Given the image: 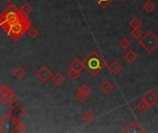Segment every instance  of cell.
Masks as SVG:
<instances>
[{
  "mask_svg": "<svg viewBox=\"0 0 158 133\" xmlns=\"http://www.w3.org/2000/svg\"><path fill=\"white\" fill-rule=\"evenodd\" d=\"M143 8L144 11H146L147 13H152V12L155 10V8H156V5H155V3H153L152 1L148 0V1H146V2L143 5Z\"/></svg>",
  "mask_w": 158,
  "mask_h": 133,
  "instance_id": "obj_23",
  "label": "cell"
},
{
  "mask_svg": "<svg viewBox=\"0 0 158 133\" xmlns=\"http://www.w3.org/2000/svg\"><path fill=\"white\" fill-rule=\"evenodd\" d=\"M67 76L69 79H70L73 81H76L81 77V71H78L72 68H69L67 71Z\"/></svg>",
  "mask_w": 158,
  "mask_h": 133,
  "instance_id": "obj_14",
  "label": "cell"
},
{
  "mask_svg": "<svg viewBox=\"0 0 158 133\" xmlns=\"http://www.w3.org/2000/svg\"><path fill=\"white\" fill-rule=\"evenodd\" d=\"M143 35V32L142 31V30L139 29H132V31H131V36L134 39V40H140Z\"/></svg>",
  "mask_w": 158,
  "mask_h": 133,
  "instance_id": "obj_25",
  "label": "cell"
},
{
  "mask_svg": "<svg viewBox=\"0 0 158 133\" xmlns=\"http://www.w3.org/2000/svg\"><path fill=\"white\" fill-rule=\"evenodd\" d=\"M113 88H114V86H113V84H112L109 81H103V82L101 83V85H100V90H101L102 93L105 94H110V93L112 92Z\"/></svg>",
  "mask_w": 158,
  "mask_h": 133,
  "instance_id": "obj_12",
  "label": "cell"
},
{
  "mask_svg": "<svg viewBox=\"0 0 158 133\" xmlns=\"http://www.w3.org/2000/svg\"><path fill=\"white\" fill-rule=\"evenodd\" d=\"M108 69L110 70V72L114 75H117L118 74V72L122 69V66L121 64L119 63L118 60L115 59L114 61H112L109 65H108Z\"/></svg>",
  "mask_w": 158,
  "mask_h": 133,
  "instance_id": "obj_11",
  "label": "cell"
},
{
  "mask_svg": "<svg viewBox=\"0 0 158 133\" xmlns=\"http://www.w3.org/2000/svg\"><path fill=\"white\" fill-rule=\"evenodd\" d=\"M69 68H72V69H76L78 71H81L84 69V65H83V62L82 61H81L78 58H75V59H73L70 62Z\"/></svg>",
  "mask_w": 158,
  "mask_h": 133,
  "instance_id": "obj_16",
  "label": "cell"
},
{
  "mask_svg": "<svg viewBox=\"0 0 158 133\" xmlns=\"http://www.w3.org/2000/svg\"><path fill=\"white\" fill-rule=\"evenodd\" d=\"M139 44L148 54H152L158 47V37L152 31H148L139 40Z\"/></svg>",
  "mask_w": 158,
  "mask_h": 133,
  "instance_id": "obj_4",
  "label": "cell"
},
{
  "mask_svg": "<svg viewBox=\"0 0 158 133\" xmlns=\"http://www.w3.org/2000/svg\"><path fill=\"white\" fill-rule=\"evenodd\" d=\"M52 81L56 85L60 86L65 82V77L61 73H56L52 76Z\"/></svg>",
  "mask_w": 158,
  "mask_h": 133,
  "instance_id": "obj_17",
  "label": "cell"
},
{
  "mask_svg": "<svg viewBox=\"0 0 158 133\" xmlns=\"http://www.w3.org/2000/svg\"><path fill=\"white\" fill-rule=\"evenodd\" d=\"M124 133H143L146 132V131L141 126V124L138 121H132L131 124L127 126V128L123 131Z\"/></svg>",
  "mask_w": 158,
  "mask_h": 133,
  "instance_id": "obj_9",
  "label": "cell"
},
{
  "mask_svg": "<svg viewBox=\"0 0 158 133\" xmlns=\"http://www.w3.org/2000/svg\"><path fill=\"white\" fill-rule=\"evenodd\" d=\"M22 15L20 9L14 4L8 5L0 14V27L5 31L10 24L18 20Z\"/></svg>",
  "mask_w": 158,
  "mask_h": 133,
  "instance_id": "obj_3",
  "label": "cell"
},
{
  "mask_svg": "<svg viewBox=\"0 0 158 133\" xmlns=\"http://www.w3.org/2000/svg\"><path fill=\"white\" fill-rule=\"evenodd\" d=\"M118 44H119V46H120L122 49H125V50H126V49H129V47L131 46V41H130L128 38H123L122 40L119 41Z\"/></svg>",
  "mask_w": 158,
  "mask_h": 133,
  "instance_id": "obj_27",
  "label": "cell"
},
{
  "mask_svg": "<svg viewBox=\"0 0 158 133\" xmlns=\"http://www.w3.org/2000/svg\"><path fill=\"white\" fill-rule=\"evenodd\" d=\"M19 99V96L11 89L6 86L0 87V103L2 105L14 104Z\"/></svg>",
  "mask_w": 158,
  "mask_h": 133,
  "instance_id": "obj_5",
  "label": "cell"
},
{
  "mask_svg": "<svg viewBox=\"0 0 158 133\" xmlns=\"http://www.w3.org/2000/svg\"><path fill=\"white\" fill-rule=\"evenodd\" d=\"M124 58H125V60H126L128 63L132 64V63H134V62H136V61H137V59H138V56H137V54H136L134 51L131 50V51H128V52L125 54Z\"/></svg>",
  "mask_w": 158,
  "mask_h": 133,
  "instance_id": "obj_13",
  "label": "cell"
},
{
  "mask_svg": "<svg viewBox=\"0 0 158 133\" xmlns=\"http://www.w3.org/2000/svg\"><path fill=\"white\" fill-rule=\"evenodd\" d=\"M129 25L132 28V29H139L143 26V22L141 21V19L137 17H134L131 19V21L129 22Z\"/></svg>",
  "mask_w": 158,
  "mask_h": 133,
  "instance_id": "obj_21",
  "label": "cell"
},
{
  "mask_svg": "<svg viewBox=\"0 0 158 133\" xmlns=\"http://www.w3.org/2000/svg\"><path fill=\"white\" fill-rule=\"evenodd\" d=\"M19 9H20V11L22 12V14H24L25 16H29V15L32 12V10H33L32 6H31L29 3H24V4L19 7Z\"/></svg>",
  "mask_w": 158,
  "mask_h": 133,
  "instance_id": "obj_20",
  "label": "cell"
},
{
  "mask_svg": "<svg viewBox=\"0 0 158 133\" xmlns=\"http://www.w3.org/2000/svg\"><path fill=\"white\" fill-rule=\"evenodd\" d=\"M142 99L146 101L148 104H150L151 106L155 105L156 102H158V95L156 94H155L153 91H148L146 92L143 96H142Z\"/></svg>",
  "mask_w": 158,
  "mask_h": 133,
  "instance_id": "obj_10",
  "label": "cell"
},
{
  "mask_svg": "<svg viewBox=\"0 0 158 133\" xmlns=\"http://www.w3.org/2000/svg\"><path fill=\"white\" fill-rule=\"evenodd\" d=\"M26 115V110L18 103H14V105L12 106V107L8 110L6 116L14 122H18L19 120H21L23 118V117H25Z\"/></svg>",
  "mask_w": 158,
  "mask_h": 133,
  "instance_id": "obj_6",
  "label": "cell"
},
{
  "mask_svg": "<svg viewBox=\"0 0 158 133\" xmlns=\"http://www.w3.org/2000/svg\"><path fill=\"white\" fill-rule=\"evenodd\" d=\"M27 34L30 38L31 39H35L38 35H39V31L36 29V28H33V27H30L29 30L27 31Z\"/></svg>",
  "mask_w": 158,
  "mask_h": 133,
  "instance_id": "obj_26",
  "label": "cell"
},
{
  "mask_svg": "<svg viewBox=\"0 0 158 133\" xmlns=\"http://www.w3.org/2000/svg\"><path fill=\"white\" fill-rule=\"evenodd\" d=\"M52 76H53V73L52 71L49 69L48 67L46 66H43L41 67L37 72H36V77L43 82V83H47L49 81V80L52 79Z\"/></svg>",
  "mask_w": 158,
  "mask_h": 133,
  "instance_id": "obj_7",
  "label": "cell"
},
{
  "mask_svg": "<svg viewBox=\"0 0 158 133\" xmlns=\"http://www.w3.org/2000/svg\"><path fill=\"white\" fill-rule=\"evenodd\" d=\"M121 1H123V2H125V1H127V0H121Z\"/></svg>",
  "mask_w": 158,
  "mask_h": 133,
  "instance_id": "obj_31",
  "label": "cell"
},
{
  "mask_svg": "<svg viewBox=\"0 0 158 133\" xmlns=\"http://www.w3.org/2000/svg\"><path fill=\"white\" fill-rule=\"evenodd\" d=\"M82 62L84 65V69L93 78L99 75L106 67V60L96 51H91Z\"/></svg>",
  "mask_w": 158,
  "mask_h": 133,
  "instance_id": "obj_1",
  "label": "cell"
},
{
  "mask_svg": "<svg viewBox=\"0 0 158 133\" xmlns=\"http://www.w3.org/2000/svg\"><path fill=\"white\" fill-rule=\"evenodd\" d=\"M14 122L6 115L0 118V132H12L14 128Z\"/></svg>",
  "mask_w": 158,
  "mask_h": 133,
  "instance_id": "obj_8",
  "label": "cell"
},
{
  "mask_svg": "<svg viewBox=\"0 0 158 133\" xmlns=\"http://www.w3.org/2000/svg\"><path fill=\"white\" fill-rule=\"evenodd\" d=\"M13 75L18 79V80H21L26 76V70L22 68V67H17L14 71H13Z\"/></svg>",
  "mask_w": 158,
  "mask_h": 133,
  "instance_id": "obj_18",
  "label": "cell"
},
{
  "mask_svg": "<svg viewBox=\"0 0 158 133\" xmlns=\"http://www.w3.org/2000/svg\"><path fill=\"white\" fill-rule=\"evenodd\" d=\"M4 1H5V2H10L11 0H4Z\"/></svg>",
  "mask_w": 158,
  "mask_h": 133,
  "instance_id": "obj_30",
  "label": "cell"
},
{
  "mask_svg": "<svg viewBox=\"0 0 158 133\" xmlns=\"http://www.w3.org/2000/svg\"><path fill=\"white\" fill-rule=\"evenodd\" d=\"M31 27V22L28 16L22 15L18 20L10 24L6 30L5 32L13 40H19L21 38L24 33L27 32L29 28Z\"/></svg>",
  "mask_w": 158,
  "mask_h": 133,
  "instance_id": "obj_2",
  "label": "cell"
},
{
  "mask_svg": "<svg viewBox=\"0 0 158 133\" xmlns=\"http://www.w3.org/2000/svg\"><path fill=\"white\" fill-rule=\"evenodd\" d=\"M78 91L82 92V93H85V94H90V93H91V89H90V87H89L87 84H85V83L81 84V85L79 87V90H78Z\"/></svg>",
  "mask_w": 158,
  "mask_h": 133,
  "instance_id": "obj_29",
  "label": "cell"
},
{
  "mask_svg": "<svg viewBox=\"0 0 158 133\" xmlns=\"http://www.w3.org/2000/svg\"><path fill=\"white\" fill-rule=\"evenodd\" d=\"M26 130H27V126L21 120H19L14 124L12 132H24V131H26Z\"/></svg>",
  "mask_w": 158,
  "mask_h": 133,
  "instance_id": "obj_19",
  "label": "cell"
},
{
  "mask_svg": "<svg viewBox=\"0 0 158 133\" xmlns=\"http://www.w3.org/2000/svg\"><path fill=\"white\" fill-rule=\"evenodd\" d=\"M82 119H83V121H84V122H86V123H90V122H92L93 120H94V119H95V116H94V114L92 111L87 110V111L82 115Z\"/></svg>",
  "mask_w": 158,
  "mask_h": 133,
  "instance_id": "obj_22",
  "label": "cell"
},
{
  "mask_svg": "<svg viewBox=\"0 0 158 133\" xmlns=\"http://www.w3.org/2000/svg\"><path fill=\"white\" fill-rule=\"evenodd\" d=\"M102 8H106L113 0H94Z\"/></svg>",
  "mask_w": 158,
  "mask_h": 133,
  "instance_id": "obj_28",
  "label": "cell"
},
{
  "mask_svg": "<svg viewBox=\"0 0 158 133\" xmlns=\"http://www.w3.org/2000/svg\"><path fill=\"white\" fill-rule=\"evenodd\" d=\"M152 106L150 105V104H148L146 101H144V100H141L140 102H138L137 104H136V108L141 112V113H145L150 107H151Z\"/></svg>",
  "mask_w": 158,
  "mask_h": 133,
  "instance_id": "obj_15",
  "label": "cell"
},
{
  "mask_svg": "<svg viewBox=\"0 0 158 133\" xmlns=\"http://www.w3.org/2000/svg\"><path fill=\"white\" fill-rule=\"evenodd\" d=\"M89 97H90V94H87L82 93V92H80V91H78V93H77V94H76V98H77V99L80 101V103H81V104H85V103L88 101Z\"/></svg>",
  "mask_w": 158,
  "mask_h": 133,
  "instance_id": "obj_24",
  "label": "cell"
}]
</instances>
